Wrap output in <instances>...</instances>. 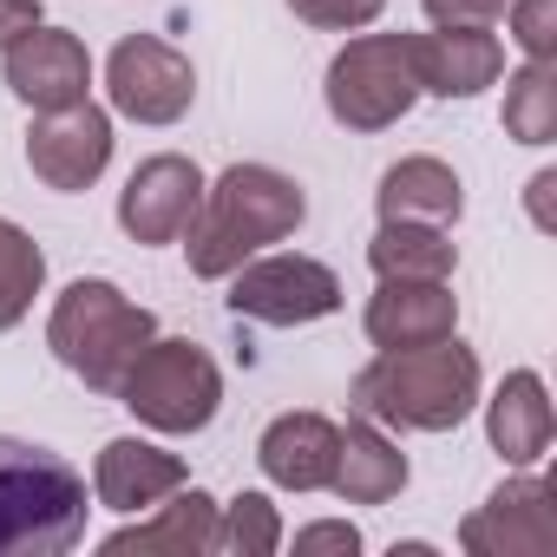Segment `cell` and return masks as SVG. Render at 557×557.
Wrapping results in <instances>:
<instances>
[{
  "label": "cell",
  "mask_w": 557,
  "mask_h": 557,
  "mask_svg": "<svg viewBox=\"0 0 557 557\" xmlns=\"http://www.w3.org/2000/svg\"><path fill=\"white\" fill-rule=\"evenodd\" d=\"M485 394V374H479V355L446 335V342H426V348H381L355 387H348V407L355 420H374L387 433H453Z\"/></svg>",
  "instance_id": "1"
},
{
  "label": "cell",
  "mask_w": 557,
  "mask_h": 557,
  "mask_svg": "<svg viewBox=\"0 0 557 557\" xmlns=\"http://www.w3.org/2000/svg\"><path fill=\"white\" fill-rule=\"evenodd\" d=\"M309 216V197L289 171L275 164H230L216 184H203V203L190 216V230L177 236L190 256V275L223 283V275L249 256H262L269 243H289Z\"/></svg>",
  "instance_id": "2"
},
{
  "label": "cell",
  "mask_w": 557,
  "mask_h": 557,
  "mask_svg": "<svg viewBox=\"0 0 557 557\" xmlns=\"http://www.w3.org/2000/svg\"><path fill=\"white\" fill-rule=\"evenodd\" d=\"M86 479L34 440L0 433V557H60L86 537Z\"/></svg>",
  "instance_id": "3"
},
{
  "label": "cell",
  "mask_w": 557,
  "mask_h": 557,
  "mask_svg": "<svg viewBox=\"0 0 557 557\" xmlns=\"http://www.w3.org/2000/svg\"><path fill=\"white\" fill-rule=\"evenodd\" d=\"M151 335H158V315L145 302H132L119 283H106V275H79V283H66L53 315H47V348L92 394H119L125 368L145 355Z\"/></svg>",
  "instance_id": "4"
},
{
  "label": "cell",
  "mask_w": 557,
  "mask_h": 557,
  "mask_svg": "<svg viewBox=\"0 0 557 557\" xmlns=\"http://www.w3.org/2000/svg\"><path fill=\"white\" fill-rule=\"evenodd\" d=\"M119 407L138 426L171 433V440L203 433L216 420V407H223V368L197 342H184V335H151L145 355L119 381Z\"/></svg>",
  "instance_id": "5"
},
{
  "label": "cell",
  "mask_w": 557,
  "mask_h": 557,
  "mask_svg": "<svg viewBox=\"0 0 557 557\" xmlns=\"http://www.w3.org/2000/svg\"><path fill=\"white\" fill-rule=\"evenodd\" d=\"M329 119L348 132H387L413 112L420 73H413V34H355L322 79Z\"/></svg>",
  "instance_id": "6"
},
{
  "label": "cell",
  "mask_w": 557,
  "mask_h": 557,
  "mask_svg": "<svg viewBox=\"0 0 557 557\" xmlns=\"http://www.w3.org/2000/svg\"><path fill=\"white\" fill-rule=\"evenodd\" d=\"M230 315L236 322H256V329H309V322H329L342 309V275L315 256H249L236 262L230 275Z\"/></svg>",
  "instance_id": "7"
},
{
  "label": "cell",
  "mask_w": 557,
  "mask_h": 557,
  "mask_svg": "<svg viewBox=\"0 0 557 557\" xmlns=\"http://www.w3.org/2000/svg\"><path fill=\"white\" fill-rule=\"evenodd\" d=\"M106 99L132 125H177L197 106V66L158 34H125L106 60Z\"/></svg>",
  "instance_id": "8"
},
{
  "label": "cell",
  "mask_w": 557,
  "mask_h": 557,
  "mask_svg": "<svg viewBox=\"0 0 557 557\" xmlns=\"http://www.w3.org/2000/svg\"><path fill=\"white\" fill-rule=\"evenodd\" d=\"M459 550L466 557H550L557 550V518H550V485L537 466L505 479L479 511L459 518Z\"/></svg>",
  "instance_id": "9"
},
{
  "label": "cell",
  "mask_w": 557,
  "mask_h": 557,
  "mask_svg": "<svg viewBox=\"0 0 557 557\" xmlns=\"http://www.w3.org/2000/svg\"><path fill=\"white\" fill-rule=\"evenodd\" d=\"M27 164L47 190H92L112 164V112L79 99V106H60V112H40L34 132H27Z\"/></svg>",
  "instance_id": "10"
},
{
  "label": "cell",
  "mask_w": 557,
  "mask_h": 557,
  "mask_svg": "<svg viewBox=\"0 0 557 557\" xmlns=\"http://www.w3.org/2000/svg\"><path fill=\"white\" fill-rule=\"evenodd\" d=\"M0 73H8V92L21 106H34V112H60V106L92 99V53H86V40L66 34V27H47V21L0 53Z\"/></svg>",
  "instance_id": "11"
},
{
  "label": "cell",
  "mask_w": 557,
  "mask_h": 557,
  "mask_svg": "<svg viewBox=\"0 0 557 557\" xmlns=\"http://www.w3.org/2000/svg\"><path fill=\"white\" fill-rule=\"evenodd\" d=\"M197 203H203V171L190 158H177V151H158V158H145L125 177V190H119V230L132 243L158 249V243H177L190 230Z\"/></svg>",
  "instance_id": "12"
},
{
  "label": "cell",
  "mask_w": 557,
  "mask_h": 557,
  "mask_svg": "<svg viewBox=\"0 0 557 557\" xmlns=\"http://www.w3.org/2000/svg\"><path fill=\"white\" fill-rule=\"evenodd\" d=\"M99 550L106 557H203V550H216V498L203 485H177L132 524L99 537Z\"/></svg>",
  "instance_id": "13"
},
{
  "label": "cell",
  "mask_w": 557,
  "mask_h": 557,
  "mask_svg": "<svg viewBox=\"0 0 557 557\" xmlns=\"http://www.w3.org/2000/svg\"><path fill=\"white\" fill-rule=\"evenodd\" d=\"M413 73L433 99H479L505 79V47L492 27H433L413 34Z\"/></svg>",
  "instance_id": "14"
},
{
  "label": "cell",
  "mask_w": 557,
  "mask_h": 557,
  "mask_svg": "<svg viewBox=\"0 0 557 557\" xmlns=\"http://www.w3.org/2000/svg\"><path fill=\"white\" fill-rule=\"evenodd\" d=\"M177 485H190V466H184L177 453H164V446L138 440V433L106 440V446H99V459H92V498H99L106 511H125V518L151 511V505H158V498H171Z\"/></svg>",
  "instance_id": "15"
},
{
  "label": "cell",
  "mask_w": 557,
  "mask_h": 557,
  "mask_svg": "<svg viewBox=\"0 0 557 557\" xmlns=\"http://www.w3.org/2000/svg\"><path fill=\"white\" fill-rule=\"evenodd\" d=\"M335 446H342V426L329 413H275L256 440V466L283 492H329Z\"/></svg>",
  "instance_id": "16"
},
{
  "label": "cell",
  "mask_w": 557,
  "mask_h": 557,
  "mask_svg": "<svg viewBox=\"0 0 557 557\" xmlns=\"http://www.w3.org/2000/svg\"><path fill=\"white\" fill-rule=\"evenodd\" d=\"M550 433H557V413H550V387L537 368H511L492 400H485V440L505 466H544L550 453Z\"/></svg>",
  "instance_id": "17"
},
{
  "label": "cell",
  "mask_w": 557,
  "mask_h": 557,
  "mask_svg": "<svg viewBox=\"0 0 557 557\" xmlns=\"http://www.w3.org/2000/svg\"><path fill=\"white\" fill-rule=\"evenodd\" d=\"M361 329L374 348H426L459 335V296L453 283H381Z\"/></svg>",
  "instance_id": "18"
},
{
  "label": "cell",
  "mask_w": 557,
  "mask_h": 557,
  "mask_svg": "<svg viewBox=\"0 0 557 557\" xmlns=\"http://www.w3.org/2000/svg\"><path fill=\"white\" fill-rule=\"evenodd\" d=\"M374 203H381V223H440V230H453L459 210H466V184L440 158H400V164L381 171Z\"/></svg>",
  "instance_id": "19"
},
{
  "label": "cell",
  "mask_w": 557,
  "mask_h": 557,
  "mask_svg": "<svg viewBox=\"0 0 557 557\" xmlns=\"http://www.w3.org/2000/svg\"><path fill=\"white\" fill-rule=\"evenodd\" d=\"M407 453L387 440V426H374V420H355L348 433H342V446H335V479H329V492L342 498V505H387V498H400L407 492Z\"/></svg>",
  "instance_id": "20"
},
{
  "label": "cell",
  "mask_w": 557,
  "mask_h": 557,
  "mask_svg": "<svg viewBox=\"0 0 557 557\" xmlns=\"http://www.w3.org/2000/svg\"><path fill=\"white\" fill-rule=\"evenodd\" d=\"M368 269L381 283H453L459 243L440 223H381L368 243Z\"/></svg>",
  "instance_id": "21"
},
{
  "label": "cell",
  "mask_w": 557,
  "mask_h": 557,
  "mask_svg": "<svg viewBox=\"0 0 557 557\" xmlns=\"http://www.w3.org/2000/svg\"><path fill=\"white\" fill-rule=\"evenodd\" d=\"M505 138L531 151L557 138V60H524L505 79Z\"/></svg>",
  "instance_id": "22"
},
{
  "label": "cell",
  "mask_w": 557,
  "mask_h": 557,
  "mask_svg": "<svg viewBox=\"0 0 557 557\" xmlns=\"http://www.w3.org/2000/svg\"><path fill=\"white\" fill-rule=\"evenodd\" d=\"M40 289H47V249L14 216H0V335L27 322Z\"/></svg>",
  "instance_id": "23"
},
{
  "label": "cell",
  "mask_w": 557,
  "mask_h": 557,
  "mask_svg": "<svg viewBox=\"0 0 557 557\" xmlns=\"http://www.w3.org/2000/svg\"><path fill=\"white\" fill-rule=\"evenodd\" d=\"M283 544H289V531H283V511L269 505V492H236L230 505H216V550L223 557H269Z\"/></svg>",
  "instance_id": "24"
},
{
  "label": "cell",
  "mask_w": 557,
  "mask_h": 557,
  "mask_svg": "<svg viewBox=\"0 0 557 557\" xmlns=\"http://www.w3.org/2000/svg\"><path fill=\"white\" fill-rule=\"evenodd\" d=\"M505 21L524 60H557V0H505Z\"/></svg>",
  "instance_id": "25"
},
{
  "label": "cell",
  "mask_w": 557,
  "mask_h": 557,
  "mask_svg": "<svg viewBox=\"0 0 557 557\" xmlns=\"http://www.w3.org/2000/svg\"><path fill=\"white\" fill-rule=\"evenodd\" d=\"M381 8L387 0H289V14L315 34H361L381 21Z\"/></svg>",
  "instance_id": "26"
},
{
  "label": "cell",
  "mask_w": 557,
  "mask_h": 557,
  "mask_svg": "<svg viewBox=\"0 0 557 557\" xmlns=\"http://www.w3.org/2000/svg\"><path fill=\"white\" fill-rule=\"evenodd\" d=\"M433 27H498L505 0H420Z\"/></svg>",
  "instance_id": "27"
},
{
  "label": "cell",
  "mask_w": 557,
  "mask_h": 557,
  "mask_svg": "<svg viewBox=\"0 0 557 557\" xmlns=\"http://www.w3.org/2000/svg\"><path fill=\"white\" fill-rule=\"evenodd\" d=\"M296 550H302V557H315V550L355 557V550H361V531H355L348 518H315V524H302V531H296Z\"/></svg>",
  "instance_id": "28"
},
{
  "label": "cell",
  "mask_w": 557,
  "mask_h": 557,
  "mask_svg": "<svg viewBox=\"0 0 557 557\" xmlns=\"http://www.w3.org/2000/svg\"><path fill=\"white\" fill-rule=\"evenodd\" d=\"M47 21V8H40V0H0V53H8L21 34H34Z\"/></svg>",
  "instance_id": "29"
},
{
  "label": "cell",
  "mask_w": 557,
  "mask_h": 557,
  "mask_svg": "<svg viewBox=\"0 0 557 557\" xmlns=\"http://www.w3.org/2000/svg\"><path fill=\"white\" fill-rule=\"evenodd\" d=\"M550 190H557V171H537V177L524 184V203H531V223H537V230H557V216H550Z\"/></svg>",
  "instance_id": "30"
}]
</instances>
